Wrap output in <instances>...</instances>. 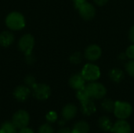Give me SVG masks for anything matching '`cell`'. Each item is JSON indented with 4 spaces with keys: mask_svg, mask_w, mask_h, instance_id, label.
Segmentation results:
<instances>
[{
    "mask_svg": "<svg viewBox=\"0 0 134 133\" xmlns=\"http://www.w3.org/2000/svg\"><path fill=\"white\" fill-rule=\"evenodd\" d=\"M5 24L9 29L17 31L24 27L25 20L24 17L20 13L17 12H13L6 16Z\"/></svg>",
    "mask_w": 134,
    "mask_h": 133,
    "instance_id": "cell-1",
    "label": "cell"
},
{
    "mask_svg": "<svg viewBox=\"0 0 134 133\" xmlns=\"http://www.w3.org/2000/svg\"><path fill=\"white\" fill-rule=\"evenodd\" d=\"M81 74L86 81L94 82L100 78V71L97 65L93 63H87L82 67Z\"/></svg>",
    "mask_w": 134,
    "mask_h": 133,
    "instance_id": "cell-2",
    "label": "cell"
},
{
    "mask_svg": "<svg viewBox=\"0 0 134 133\" xmlns=\"http://www.w3.org/2000/svg\"><path fill=\"white\" fill-rule=\"evenodd\" d=\"M85 87L90 98L100 100L104 98L107 93V90L104 85L99 82H90Z\"/></svg>",
    "mask_w": 134,
    "mask_h": 133,
    "instance_id": "cell-3",
    "label": "cell"
},
{
    "mask_svg": "<svg viewBox=\"0 0 134 133\" xmlns=\"http://www.w3.org/2000/svg\"><path fill=\"white\" fill-rule=\"evenodd\" d=\"M132 111H133V107L129 103L122 102V101L115 102L114 114L118 118L122 120L128 118L131 115Z\"/></svg>",
    "mask_w": 134,
    "mask_h": 133,
    "instance_id": "cell-4",
    "label": "cell"
},
{
    "mask_svg": "<svg viewBox=\"0 0 134 133\" xmlns=\"http://www.w3.org/2000/svg\"><path fill=\"white\" fill-rule=\"evenodd\" d=\"M29 120H30V117L28 113L24 110H20L16 111L13 114L12 122L16 128L22 129L27 126L29 123Z\"/></svg>",
    "mask_w": 134,
    "mask_h": 133,
    "instance_id": "cell-5",
    "label": "cell"
},
{
    "mask_svg": "<svg viewBox=\"0 0 134 133\" xmlns=\"http://www.w3.org/2000/svg\"><path fill=\"white\" fill-rule=\"evenodd\" d=\"M33 96L39 100H44L49 97L51 94L50 88L45 84H35L33 87Z\"/></svg>",
    "mask_w": 134,
    "mask_h": 133,
    "instance_id": "cell-6",
    "label": "cell"
},
{
    "mask_svg": "<svg viewBox=\"0 0 134 133\" xmlns=\"http://www.w3.org/2000/svg\"><path fill=\"white\" fill-rule=\"evenodd\" d=\"M34 44L35 40L33 36L31 34H25L19 41V48L23 53H24L26 56H27L29 54H31Z\"/></svg>",
    "mask_w": 134,
    "mask_h": 133,
    "instance_id": "cell-7",
    "label": "cell"
},
{
    "mask_svg": "<svg viewBox=\"0 0 134 133\" xmlns=\"http://www.w3.org/2000/svg\"><path fill=\"white\" fill-rule=\"evenodd\" d=\"M78 10L81 17L85 20H92L96 14V9L94 6L92 4L86 2H84L81 6H79Z\"/></svg>",
    "mask_w": 134,
    "mask_h": 133,
    "instance_id": "cell-8",
    "label": "cell"
},
{
    "mask_svg": "<svg viewBox=\"0 0 134 133\" xmlns=\"http://www.w3.org/2000/svg\"><path fill=\"white\" fill-rule=\"evenodd\" d=\"M102 51L99 45H90L85 50V57L90 61L97 60L101 56Z\"/></svg>",
    "mask_w": 134,
    "mask_h": 133,
    "instance_id": "cell-9",
    "label": "cell"
},
{
    "mask_svg": "<svg viewBox=\"0 0 134 133\" xmlns=\"http://www.w3.org/2000/svg\"><path fill=\"white\" fill-rule=\"evenodd\" d=\"M111 131L114 133H131V127L128 122L121 119L113 125Z\"/></svg>",
    "mask_w": 134,
    "mask_h": 133,
    "instance_id": "cell-10",
    "label": "cell"
},
{
    "mask_svg": "<svg viewBox=\"0 0 134 133\" xmlns=\"http://www.w3.org/2000/svg\"><path fill=\"white\" fill-rule=\"evenodd\" d=\"M30 92L31 91L27 87L20 85L15 89L13 92V96L18 101L23 102V101H25L28 98Z\"/></svg>",
    "mask_w": 134,
    "mask_h": 133,
    "instance_id": "cell-11",
    "label": "cell"
},
{
    "mask_svg": "<svg viewBox=\"0 0 134 133\" xmlns=\"http://www.w3.org/2000/svg\"><path fill=\"white\" fill-rule=\"evenodd\" d=\"M85 79L81 74H75L72 75L69 79L70 86L76 90H79L85 86Z\"/></svg>",
    "mask_w": 134,
    "mask_h": 133,
    "instance_id": "cell-12",
    "label": "cell"
},
{
    "mask_svg": "<svg viewBox=\"0 0 134 133\" xmlns=\"http://www.w3.org/2000/svg\"><path fill=\"white\" fill-rule=\"evenodd\" d=\"M77 114V107L74 104H68L62 110V116L67 120L70 121L73 119Z\"/></svg>",
    "mask_w": 134,
    "mask_h": 133,
    "instance_id": "cell-13",
    "label": "cell"
},
{
    "mask_svg": "<svg viewBox=\"0 0 134 133\" xmlns=\"http://www.w3.org/2000/svg\"><path fill=\"white\" fill-rule=\"evenodd\" d=\"M81 111L82 114L86 115H91L96 111V106L94 103L90 100H87L81 102Z\"/></svg>",
    "mask_w": 134,
    "mask_h": 133,
    "instance_id": "cell-14",
    "label": "cell"
},
{
    "mask_svg": "<svg viewBox=\"0 0 134 133\" xmlns=\"http://www.w3.org/2000/svg\"><path fill=\"white\" fill-rule=\"evenodd\" d=\"M14 40V36L9 31H3L0 34V45L2 46L6 47L13 43Z\"/></svg>",
    "mask_w": 134,
    "mask_h": 133,
    "instance_id": "cell-15",
    "label": "cell"
},
{
    "mask_svg": "<svg viewBox=\"0 0 134 133\" xmlns=\"http://www.w3.org/2000/svg\"><path fill=\"white\" fill-rule=\"evenodd\" d=\"M109 77L114 82L119 83L124 78V74L122 70L119 68H113L109 71Z\"/></svg>",
    "mask_w": 134,
    "mask_h": 133,
    "instance_id": "cell-16",
    "label": "cell"
},
{
    "mask_svg": "<svg viewBox=\"0 0 134 133\" xmlns=\"http://www.w3.org/2000/svg\"><path fill=\"white\" fill-rule=\"evenodd\" d=\"M90 126L86 122H80L74 125L71 133H88Z\"/></svg>",
    "mask_w": 134,
    "mask_h": 133,
    "instance_id": "cell-17",
    "label": "cell"
},
{
    "mask_svg": "<svg viewBox=\"0 0 134 133\" xmlns=\"http://www.w3.org/2000/svg\"><path fill=\"white\" fill-rule=\"evenodd\" d=\"M98 125L104 131H111L112 129V122L108 117H101L98 121Z\"/></svg>",
    "mask_w": 134,
    "mask_h": 133,
    "instance_id": "cell-18",
    "label": "cell"
},
{
    "mask_svg": "<svg viewBox=\"0 0 134 133\" xmlns=\"http://www.w3.org/2000/svg\"><path fill=\"white\" fill-rule=\"evenodd\" d=\"M16 129L13 122H5L0 127V133H16Z\"/></svg>",
    "mask_w": 134,
    "mask_h": 133,
    "instance_id": "cell-19",
    "label": "cell"
},
{
    "mask_svg": "<svg viewBox=\"0 0 134 133\" xmlns=\"http://www.w3.org/2000/svg\"><path fill=\"white\" fill-rule=\"evenodd\" d=\"M76 97L80 100V102H82V101H85V100H87L90 98L86 87L84 86L83 88L80 89L78 90L77 93H76Z\"/></svg>",
    "mask_w": 134,
    "mask_h": 133,
    "instance_id": "cell-20",
    "label": "cell"
},
{
    "mask_svg": "<svg viewBox=\"0 0 134 133\" xmlns=\"http://www.w3.org/2000/svg\"><path fill=\"white\" fill-rule=\"evenodd\" d=\"M115 102H113L110 99H107V100H104L102 103H101V106H102V108L107 111V112H112L114 111V109H115Z\"/></svg>",
    "mask_w": 134,
    "mask_h": 133,
    "instance_id": "cell-21",
    "label": "cell"
},
{
    "mask_svg": "<svg viewBox=\"0 0 134 133\" xmlns=\"http://www.w3.org/2000/svg\"><path fill=\"white\" fill-rule=\"evenodd\" d=\"M82 59V56L79 52H76L74 54H72L70 57V61L74 63V64H79V63H81Z\"/></svg>",
    "mask_w": 134,
    "mask_h": 133,
    "instance_id": "cell-22",
    "label": "cell"
},
{
    "mask_svg": "<svg viewBox=\"0 0 134 133\" xmlns=\"http://www.w3.org/2000/svg\"><path fill=\"white\" fill-rule=\"evenodd\" d=\"M38 133H54L53 127L49 124H43L38 129Z\"/></svg>",
    "mask_w": 134,
    "mask_h": 133,
    "instance_id": "cell-23",
    "label": "cell"
},
{
    "mask_svg": "<svg viewBox=\"0 0 134 133\" xmlns=\"http://www.w3.org/2000/svg\"><path fill=\"white\" fill-rule=\"evenodd\" d=\"M126 70L130 76L134 78V60H130L126 65Z\"/></svg>",
    "mask_w": 134,
    "mask_h": 133,
    "instance_id": "cell-24",
    "label": "cell"
},
{
    "mask_svg": "<svg viewBox=\"0 0 134 133\" xmlns=\"http://www.w3.org/2000/svg\"><path fill=\"white\" fill-rule=\"evenodd\" d=\"M46 118L49 122H55L57 119V114L54 111H50L46 114Z\"/></svg>",
    "mask_w": 134,
    "mask_h": 133,
    "instance_id": "cell-25",
    "label": "cell"
},
{
    "mask_svg": "<svg viewBox=\"0 0 134 133\" xmlns=\"http://www.w3.org/2000/svg\"><path fill=\"white\" fill-rule=\"evenodd\" d=\"M126 54L129 59L134 60V45H132L128 47V49H126Z\"/></svg>",
    "mask_w": 134,
    "mask_h": 133,
    "instance_id": "cell-26",
    "label": "cell"
},
{
    "mask_svg": "<svg viewBox=\"0 0 134 133\" xmlns=\"http://www.w3.org/2000/svg\"><path fill=\"white\" fill-rule=\"evenodd\" d=\"M24 81H25V83H26L28 86H31V88H32L35 84H36V83H35V78H34L32 76H30V75H29V76H27V77L25 78V80H24Z\"/></svg>",
    "mask_w": 134,
    "mask_h": 133,
    "instance_id": "cell-27",
    "label": "cell"
},
{
    "mask_svg": "<svg viewBox=\"0 0 134 133\" xmlns=\"http://www.w3.org/2000/svg\"><path fill=\"white\" fill-rule=\"evenodd\" d=\"M75 7L78 9L79 8V6H81L84 2H86V0H73Z\"/></svg>",
    "mask_w": 134,
    "mask_h": 133,
    "instance_id": "cell-28",
    "label": "cell"
},
{
    "mask_svg": "<svg viewBox=\"0 0 134 133\" xmlns=\"http://www.w3.org/2000/svg\"><path fill=\"white\" fill-rule=\"evenodd\" d=\"M129 38L133 43H134V25L130 28L129 31Z\"/></svg>",
    "mask_w": 134,
    "mask_h": 133,
    "instance_id": "cell-29",
    "label": "cell"
},
{
    "mask_svg": "<svg viewBox=\"0 0 134 133\" xmlns=\"http://www.w3.org/2000/svg\"><path fill=\"white\" fill-rule=\"evenodd\" d=\"M19 133H34V132L31 129L27 128V127H24V128L20 129Z\"/></svg>",
    "mask_w": 134,
    "mask_h": 133,
    "instance_id": "cell-30",
    "label": "cell"
},
{
    "mask_svg": "<svg viewBox=\"0 0 134 133\" xmlns=\"http://www.w3.org/2000/svg\"><path fill=\"white\" fill-rule=\"evenodd\" d=\"M93 1L97 5H100V6L104 5L108 2V0H93Z\"/></svg>",
    "mask_w": 134,
    "mask_h": 133,
    "instance_id": "cell-31",
    "label": "cell"
},
{
    "mask_svg": "<svg viewBox=\"0 0 134 133\" xmlns=\"http://www.w3.org/2000/svg\"><path fill=\"white\" fill-rule=\"evenodd\" d=\"M58 133H71V131L68 128H63L59 130Z\"/></svg>",
    "mask_w": 134,
    "mask_h": 133,
    "instance_id": "cell-32",
    "label": "cell"
}]
</instances>
